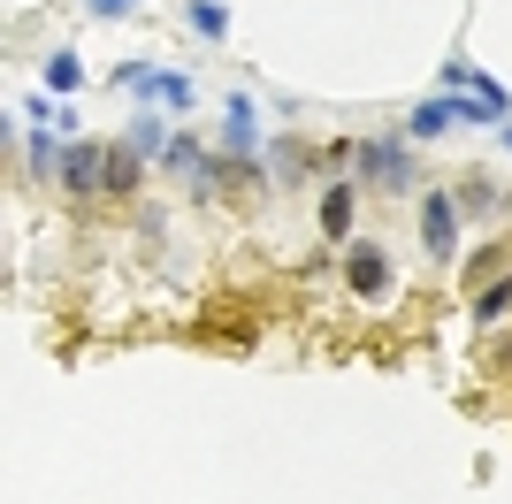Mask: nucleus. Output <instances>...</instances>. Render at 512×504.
<instances>
[{
  "instance_id": "nucleus-1",
  "label": "nucleus",
  "mask_w": 512,
  "mask_h": 504,
  "mask_svg": "<svg viewBox=\"0 0 512 504\" xmlns=\"http://www.w3.org/2000/svg\"><path fill=\"white\" fill-rule=\"evenodd\" d=\"M360 184L383 191V199H398V191H413V153L398 130H375V138H360Z\"/></svg>"
},
{
  "instance_id": "nucleus-2",
  "label": "nucleus",
  "mask_w": 512,
  "mask_h": 504,
  "mask_svg": "<svg viewBox=\"0 0 512 504\" xmlns=\"http://www.w3.org/2000/svg\"><path fill=\"white\" fill-rule=\"evenodd\" d=\"M390 283H398V268H390L383 245H344V291L360 298V306H383Z\"/></svg>"
},
{
  "instance_id": "nucleus-3",
  "label": "nucleus",
  "mask_w": 512,
  "mask_h": 504,
  "mask_svg": "<svg viewBox=\"0 0 512 504\" xmlns=\"http://www.w3.org/2000/svg\"><path fill=\"white\" fill-rule=\"evenodd\" d=\"M54 184H62L69 199H107V146L69 138V146H62V176H54Z\"/></svg>"
},
{
  "instance_id": "nucleus-4",
  "label": "nucleus",
  "mask_w": 512,
  "mask_h": 504,
  "mask_svg": "<svg viewBox=\"0 0 512 504\" xmlns=\"http://www.w3.org/2000/svg\"><path fill=\"white\" fill-rule=\"evenodd\" d=\"M421 252L428 260H459V199L444 191H421Z\"/></svg>"
},
{
  "instance_id": "nucleus-5",
  "label": "nucleus",
  "mask_w": 512,
  "mask_h": 504,
  "mask_svg": "<svg viewBox=\"0 0 512 504\" xmlns=\"http://www.w3.org/2000/svg\"><path fill=\"white\" fill-rule=\"evenodd\" d=\"M123 92L161 100V107H192V100H199V84L184 77V69H153V62H130V69H123Z\"/></svg>"
},
{
  "instance_id": "nucleus-6",
  "label": "nucleus",
  "mask_w": 512,
  "mask_h": 504,
  "mask_svg": "<svg viewBox=\"0 0 512 504\" xmlns=\"http://www.w3.org/2000/svg\"><path fill=\"white\" fill-rule=\"evenodd\" d=\"M161 168H169V176H184V184H192L199 199H207V176H214V146L199 138V130H176V138H169V153H161Z\"/></svg>"
},
{
  "instance_id": "nucleus-7",
  "label": "nucleus",
  "mask_w": 512,
  "mask_h": 504,
  "mask_svg": "<svg viewBox=\"0 0 512 504\" xmlns=\"http://www.w3.org/2000/svg\"><path fill=\"white\" fill-rule=\"evenodd\" d=\"M214 153H237V161H260V107L237 92L230 107H222V138H214Z\"/></svg>"
},
{
  "instance_id": "nucleus-8",
  "label": "nucleus",
  "mask_w": 512,
  "mask_h": 504,
  "mask_svg": "<svg viewBox=\"0 0 512 504\" xmlns=\"http://www.w3.org/2000/svg\"><path fill=\"white\" fill-rule=\"evenodd\" d=\"M360 191H367V184H352V176H329V184H321V237H329V245H344V237H352Z\"/></svg>"
},
{
  "instance_id": "nucleus-9",
  "label": "nucleus",
  "mask_w": 512,
  "mask_h": 504,
  "mask_svg": "<svg viewBox=\"0 0 512 504\" xmlns=\"http://www.w3.org/2000/svg\"><path fill=\"white\" fill-rule=\"evenodd\" d=\"M306 161H314V146H306V138H291V130H276V146H268V176H276V184H299Z\"/></svg>"
},
{
  "instance_id": "nucleus-10",
  "label": "nucleus",
  "mask_w": 512,
  "mask_h": 504,
  "mask_svg": "<svg viewBox=\"0 0 512 504\" xmlns=\"http://www.w3.org/2000/svg\"><path fill=\"white\" fill-rule=\"evenodd\" d=\"M444 130H459V107H451L444 92H436V100H421V107L406 115V138H421V146H428V138H444Z\"/></svg>"
},
{
  "instance_id": "nucleus-11",
  "label": "nucleus",
  "mask_w": 512,
  "mask_h": 504,
  "mask_svg": "<svg viewBox=\"0 0 512 504\" xmlns=\"http://www.w3.org/2000/svg\"><path fill=\"white\" fill-rule=\"evenodd\" d=\"M138 184H146V161L130 146H107V199H130Z\"/></svg>"
},
{
  "instance_id": "nucleus-12",
  "label": "nucleus",
  "mask_w": 512,
  "mask_h": 504,
  "mask_svg": "<svg viewBox=\"0 0 512 504\" xmlns=\"http://www.w3.org/2000/svg\"><path fill=\"white\" fill-rule=\"evenodd\" d=\"M169 138H176V130L161 123V115H138V123H130V138H123V146L138 153V161H161V153H169Z\"/></svg>"
},
{
  "instance_id": "nucleus-13",
  "label": "nucleus",
  "mask_w": 512,
  "mask_h": 504,
  "mask_svg": "<svg viewBox=\"0 0 512 504\" xmlns=\"http://www.w3.org/2000/svg\"><path fill=\"white\" fill-rule=\"evenodd\" d=\"M77 84H85V62H77L69 46H54V54H46V92H54V100H69Z\"/></svg>"
},
{
  "instance_id": "nucleus-14",
  "label": "nucleus",
  "mask_w": 512,
  "mask_h": 504,
  "mask_svg": "<svg viewBox=\"0 0 512 504\" xmlns=\"http://www.w3.org/2000/svg\"><path fill=\"white\" fill-rule=\"evenodd\" d=\"M474 321H482V329H490V321H512V275H497V283L474 291Z\"/></svg>"
},
{
  "instance_id": "nucleus-15",
  "label": "nucleus",
  "mask_w": 512,
  "mask_h": 504,
  "mask_svg": "<svg viewBox=\"0 0 512 504\" xmlns=\"http://www.w3.org/2000/svg\"><path fill=\"white\" fill-rule=\"evenodd\" d=\"M451 199H459V214H497V184H490V176H459Z\"/></svg>"
},
{
  "instance_id": "nucleus-16",
  "label": "nucleus",
  "mask_w": 512,
  "mask_h": 504,
  "mask_svg": "<svg viewBox=\"0 0 512 504\" xmlns=\"http://www.w3.org/2000/svg\"><path fill=\"white\" fill-rule=\"evenodd\" d=\"M192 31L222 46V39H230V8H222V0H192Z\"/></svg>"
},
{
  "instance_id": "nucleus-17",
  "label": "nucleus",
  "mask_w": 512,
  "mask_h": 504,
  "mask_svg": "<svg viewBox=\"0 0 512 504\" xmlns=\"http://www.w3.org/2000/svg\"><path fill=\"white\" fill-rule=\"evenodd\" d=\"M146 0H85V16H100V23H123V16H138Z\"/></svg>"
},
{
  "instance_id": "nucleus-18",
  "label": "nucleus",
  "mask_w": 512,
  "mask_h": 504,
  "mask_svg": "<svg viewBox=\"0 0 512 504\" xmlns=\"http://www.w3.org/2000/svg\"><path fill=\"white\" fill-rule=\"evenodd\" d=\"M490 367H497V375H512V344H497V352H490Z\"/></svg>"
},
{
  "instance_id": "nucleus-19",
  "label": "nucleus",
  "mask_w": 512,
  "mask_h": 504,
  "mask_svg": "<svg viewBox=\"0 0 512 504\" xmlns=\"http://www.w3.org/2000/svg\"><path fill=\"white\" fill-rule=\"evenodd\" d=\"M497 138H505V153H512V123H497Z\"/></svg>"
}]
</instances>
